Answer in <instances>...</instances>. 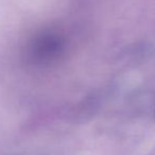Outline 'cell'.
Here are the masks:
<instances>
[{"label":"cell","instance_id":"1","mask_svg":"<svg viewBox=\"0 0 155 155\" xmlns=\"http://www.w3.org/2000/svg\"><path fill=\"white\" fill-rule=\"evenodd\" d=\"M60 51V41L52 35H43L32 45L31 55L36 62H48Z\"/></svg>","mask_w":155,"mask_h":155}]
</instances>
